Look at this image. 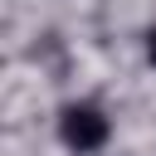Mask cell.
<instances>
[{
  "mask_svg": "<svg viewBox=\"0 0 156 156\" xmlns=\"http://www.w3.org/2000/svg\"><path fill=\"white\" fill-rule=\"evenodd\" d=\"M107 112L102 107H93V102H73V107H63V117H58V136H63V146L68 151H78V156H88V151H98L102 141H107Z\"/></svg>",
  "mask_w": 156,
  "mask_h": 156,
  "instance_id": "1",
  "label": "cell"
},
{
  "mask_svg": "<svg viewBox=\"0 0 156 156\" xmlns=\"http://www.w3.org/2000/svg\"><path fill=\"white\" fill-rule=\"evenodd\" d=\"M146 58H151V63H156V29H151V34H146Z\"/></svg>",
  "mask_w": 156,
  "mask_h": 156,
  "instance_id": "2",
  "label": "cell"
}]
</instances>
